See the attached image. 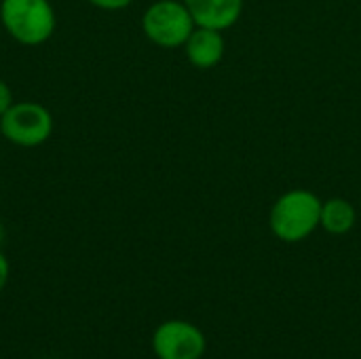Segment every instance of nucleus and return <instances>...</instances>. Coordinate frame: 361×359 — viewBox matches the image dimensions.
<instances>
[{
	"mask_svg": "<svg viewBox=\"0 0 361 359\" xmlns=\"http://www.w3.org/2000/svg\"><path fill=\"white\" fill-rule=\"evenodd\" d=\"M2 30L21 47H40L57 28V13L49 0H0Z\"/></svg>",
	"mask_w": 361,
	"mask_h": 359,
	"instance_id": "nucleus-1",
	"label": "nucleus"
},
{
	"mask_svg": "<svg viewBox=\"0 0 361 359\" xmlns=\"http://www.w3.org/2000/svg\"><path fill=\"white\" fill-rule=\"evenodd\" d=\"M322 199L305 188L281 195L271 207L269 224L273 235L283 243L305 241L315 233L322 220Z\"/></svg>",
	"mask_w": 361,
	"mask_h": 359,
	"instance_id": "nucleus-2",
	"label": "nucleus"
},
{
	"mask_svg": "<svg viewBox=\"0 0 361 359\" xmlns=\"http://www.w3.org/2000/svg\"><path fill=\"white\" fill-rule=\"evenodd\" d=\"M195 28L197 23L182 0H157L142 15L144 36L161 49L184 47Z\"/></svg>",
	"mask_w": 361,
	"mask_h": 359,
	"instance_id": "nucleus-3",
	"label": "nucleus"
},
{
	"mask_svg": "<svg viewBox=\"0 0 361 359\" xmlns=\"http://www.w3.org/2000/svg\"><path fill=\"white\" fill-rule=\"evenodd\" d=\"M53 114L38 102H15L0 116L2 138L19 148H38L53 135Z\"/></svg>",
	"mask_w": 361,
	"mask_h": 359,
	"instance_id": "nucleus-4",
	"label": "nucleus"
},
{
	"mask_svg": "<svg viewBox=\"0 0 361 359\" xmlns=\"http://www.w3.org/2000/svg\"><path fill=\"white\" fill-rule=\"evenodd\" d=\"M205 349V334L190 322L169 320L152 334V351L159 359H201Z\"/></svg>",
	"mask_w": 361,
	"mask_h": 359,
	"instance_id": "nucleus-5",
	"label": "nucleus"
},
{
	"mask_svg": "<svg viewBox=\"0 0 361 359\" xmlns=\"http://www.w3.org/2000/svg\"><path fill=\"white\" fill-rule=\"evenodd\" d=\"M184 53L195 68L212 70L222 61L226 53V40L220 30L197 25L188 36V40L184 42Z\"/></svg>",
	"mask_w": 361,
	"mask_h": 359,
	"instance_id": "nucleus-6",
	"label": "nucleus"
},
{
	"mask_svg": "<svg viewBox=\"0 0 361 359\" xmlns=\"http://www.w3.org/2000/svg\"><path fill=\"white\" fill-rule=\"evenodd\" d=\"M201 28L228 30L243 15V0H182Z\"/></svg>",
	"mask_w": 361,
	"mask_h": 359,
	"instance_id": "nucleus-7",
	"label": "nucleus"
},
{
	"mask_svg": "<svg viewBox=\"0 0 361 359\" xmlns=\"http://www.w3.org/2000/svg\"><path fill=\"white\" fill-rule=\"evenodd\" d=\"M357 222V212L351 201L334 197L322 203V220L319 226L330 235H347Z\"/></svg>",
	"mask_w": 361,
	"mask_h": 359,
	"instance_id": "nucleus-8",
	"label": "nucleus"
},
{
	"mask_svg": "<svg viewBox=\"0 0 361 359\" xmlns=\"http://www.w3.org/2000/svg\"><path fill=\"white\" fill-rule=\"evenodd\" d=\"M91 6L99 8V11H123L127 8L133 0H87Z\"/></svg>",
	"mask_w": 361,
	"mask_h": 359,
	"instance_id": "nucleus-9",
	"label": "nucleus"
},
{
	"mask_svg": "<svg viewBox=\"0 0 361 359\" xmlns=\"http://www.w3.org/2000/svg\"><path fill=\"white\" fill-rule=\"evenodd\" d=\"M15 104V95H13V89L6 80L0 78V116Z\"/></svg>",
	"mask_w": 361,
	"mask_h": 359,
	"instance_id": "nucleus-10",
	"label": "nucleus"
},
{
	"mask_svg": "<svg viewBox=\"0 0 361 359\" xmlns=\"http://www.w3.org/2000/svg\"><path fill=\"white\" fill-rule=\"evenodd\" d=\"M8 277H11V264H8V258H6V256L2 254V250H0V292L6 288Z\"/></svg>",
	"mask_w": 361,
	"mask_h": 359,
	"instance_id": "nucleus-11",
	"label": "nucleus"
},
{
	"mask_svg": "<svg viewBox=\"0 0 361 359\" xmlns=\"http://www.w3.org/2000/svg\"><path fill=\"white\" fill-rule=\"evenodd\" d=\"M4 237H6V231H4V224L0 222V245L4 243Z\"/></svg>",
	"mask_w": 361,
	"mask_h": 359,
	"instance_id": "nucleus-12",
	"label": "nucleus"
}]
</instances>
